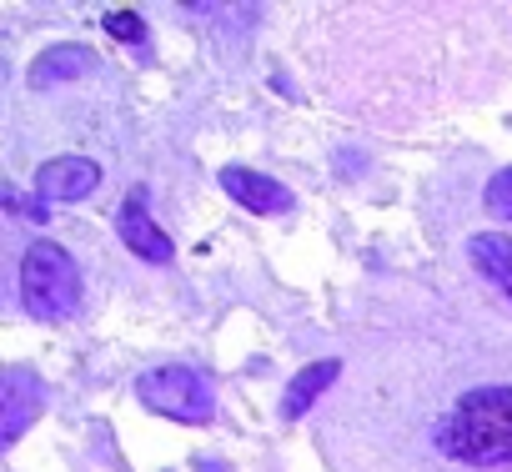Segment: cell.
<instances>
[{
  "label": "cell",
  "instance_id": "3",
  "mask_svg": "<svg viewBox=\"0 0 512 472\" xmlns=\"http://www.w3.org/2000/svg\"><path fill=\"white\" fill-rule=\"evenodd\" d=\"M136 397L151 412L186 422V427H201V422L216 417V387L196 367H151V372L136 377Z\"/></svg>",
  "mask_w": 512,
  "mask_h": 472
},
{
  "label": "cell",
  "instance_id": "13",
  "mask_svg": "<svg viewBox=\"0 0 512 472\" xmlns=\"http://www.w3.org/2000/svg\"><path fill=\"white\" fill-rule=\"evenodd\" d=\"M6 206H11V211H26V216H36V221H46V206H31L16 186H6Z\"/></svg>",
  "mask_w": 512,
  "mask_h": 472
},
{
  "label": "cell",
  "instance_id": "8",
  "mask_svg": "<svg viewBox=\"0 0 512 472\" xmlns=\"http://www.w3.org/2000/svg\"><path fill=\"white\" fill-rule=\"evenodd\" d=\"M91 66H96L91 46H81V41H66V46H51V51H41V56L31 61V86H36V91H51V86L81 81Z\"/></svg>",
  "mask_w": 512,
  "mask_h": 472
},
{
  "label": "cell",
  "instance_id": "12",
  "mask_svg": "<svg viewBox=\"0 0 512 472\" xmlns=\"http://www.w3.org/2000/svg\"><path fill=\"white\" fill-rule=\"evenodd\" d=\"M487 206H492L502 221H512V166H502V171L487 181Z\"/></svg>",
  "mask_w": 512,
  "mask_h": 472
},
{
  "label": "cell",
  "instance_id": "6",
  "mask_svg": "<svg viewBox=\"0 0 512 472\" xmlns=\"http://www.w3.org/2000/svg\"><path fill=\"white\" fill-rule=\"evenodd\" d=\"M116 226H121V242H126L141 262H171V236L151 221V211H146V186H136V191L121 201Z\"/></svg>",
  "mask_w": 512,
  "mask_h": 472
},
{
  "label": "cell",
  "instance_id": "5",
  "mask_svg": "<svg viewBox=\"0 0 512 472\" xmlns=\"http://www.w3.org/2000/svg\"><path fill=\"white\" fill-rule=\"evenodd\" d=\"M221 191L231 196V201H241L246 211H256V216H282V211H292V191L282 186V181H272V176H262V171H246V166H221Z\"/></svg>",
  "mask_w": 512,
  "mask_h": 472
},
{
  "label": "cell",
  "instance_id": "11",
  "mask_svg": "<svg viewBox=\"0 0 512 472\" xmlns=\"http://www.w3.org/2000/svg\"><path fill=\"white\" fill-rule=\"evenodd\" d=\"M101 26H106V36H116V41H126V46L146 41V26H141V16H136V11H106V16H101Z\"/></svg>",
  "mask_w": 512,
  "mask_h": 472
},
{
  "label": "cell",
  "instance_id": "2",
  "mask_svg": "<svg viewBox=\"0 0 512 472\" xmlns=\"http://www.w3.org/2000/svg\"><path fill=\"white\" fill-rule=\"evenodd\" d=\"M21 302L36 322H66L81 307V267L56 242H31L21 257Z\"/></svg>",
  "mask_w": 512,
  "mask_h": 472
},
{
  "label": "cell",
  "instance_id": "10",
  "mask_svg": "<svg viewBox=\"0 0 512 472\" xmlns=\"http://www.w3.org/2000/svg\"><path fill=\"white\" fill-rule=\"evenodd\" d=\"M467 257H472V267H477L502 297H512V236L477 231V236H467Z\"/></svg>",
  "mask_w": 512,
  "mask_h": 472
},
{
  "label": "cell",
  "instance_id": "4",
  "mask_svg": "<svg viewBox=\"0 0 512 472\" xmlns=\"http://www.w3.org/2000/svg\"><path fill=\"white\" fill-rule=\"evenodd\" d=\"M41 407H46V387H41V377L26 372V367H11L6 382H0V447L21 442V432L41 417Z\"/></svg>",
  "mask_w": 512,
  "mask_h": 472
},
{
  "label": "cell",
  "instance_id": "9",
  "mask_svg": "<svg viewBox=\"0 0 512 472\" xmlns=\"http://www.w3.org/2000/svg\"><path fill=\"white\" fill-rule=\"evenodd\" d=\"M337 372H342V362L337 357H322V362H312V367H302L292 382H287V392H282V402H277V412H282V422H297L302 412H312V402L337 382Z\"/></svg>",
  "mask_w": 512,
  "mask_h": 472
},
{
  "label": "cell",
  "instance_id": "7",
  "mask_svg": "<svg viewBox=\"0 0 512 472\" xmlns=\"http://www.w3.org/2000/svg\"><path fill=\"white\" fill-rule=\"evenodd\" d=\"M101 186V166L86 156H51L36 171V196L41 201H81Z\"/></svg>",
  "mask_w": 512,
  "mask_h": 472
},
{
  "label": "cell",
  "instance_id": "1",
  "mask_svg": "<svg viewBox=\"0 0 512 472\" xmlns=\"http://www.w3.org/2000/svg\"><path fill=\"white\" fill-rule=\"evenodd\" d=\"M437 452L467 467H512V387H472L437 422Z\"/></svg>",
  "mask_w": 512,
  "mask_h": 472
}]
</instances>
